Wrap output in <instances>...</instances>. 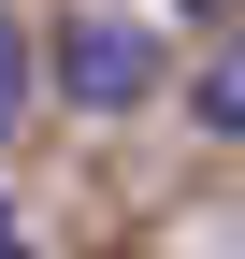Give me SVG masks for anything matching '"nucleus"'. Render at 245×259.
Wrapping results in <instances>:
<instances>
[{"mask_svg":"<svg viewBox=\"0 0 245 259\" xmlns=\"http://www.w3.org/2000/svg\"><path fill=\"white\" fill-rule=\"evenodd\" d=\"M144 87H159V44H144L130 15H72L58 29V101L72 115H130Z\"/></svg>","mask_w":245,"mask_h":259,"instance_id":"1","label":"nucleus"},{"mask_svg":"<svg viewBox=\"0 0 245 259\" xmlns=\"http://www.w3.org/2000/svg\"><path fill=\"white\" fill-rule=\"evenodd\" d=\"M188 115H202V130H217V144H245V44H231V58H217V72H202V87H188Z\"/></svg>","mask_w":245,"mask_h":259,"instance_id":"2","label":"nucleus"},{"mask_svg":"<svg viewBox=\"0 0 245 259\" xmlns=\"http://www.w3.org/2000/svg\"><path fill=\"white\" fill-rule=\"evenodd\" d=\"M29 115V44H15V15H0V130Z\"/></svg>","mask_w":245,"mask_h":259,"instance_id":"3","label":"nucleus"},{"mask_svg":"<svg viewBox=\"0 0 245 259\" xmlns=\"http://www.w3.org/2000/svg\"><path fill=\"white\" fill-rule=\"evenodd\" d=\"M173 15H231V0H173Z\"/></svg>","mask_w":245,"mask_h":259,"instance_id":"4","label":"nucleus"}]
</instances>
